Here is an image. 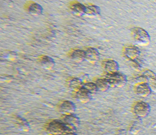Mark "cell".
<instances>
[{
	"instance_id": "21",
	"label": "cell",
	"mask_w": 156,
	"mask_h": 135,
	"mask_svg": "<svg viewBox=\"0 0 156 135\" xmlns=\"http://www.w3.org/2000/svg\"><path fill=\"white\" fill-rule=\"evenodd\" d=\"M82 88H83L84 90L88 92L89 93L91 94L92 95H93V94H95L96 93H97L99 91L96 85L95 84V83L94 82L84 83V84L82 87Z\"/></svg>"
},
{
	"instance_id": "23",
	"label": "cell",
	"mask_w": 156,
	"mask_h": 135,
	"mask_svg": "<svg viewBox=\"0 0 156 135\" xmlns=\"http://www.w3.org/2000/svg\"><path fill=\"white\" fill-rule=\"evenodd\" d=\"M48 135H56V134H48Z\"/></svg>"
},
{
	"instance_id": "5",
	"label": "cell",
	"mask_w": 156,
	"mask_h": 135,
	"mask_svg": "<svg viewBox=\"0 0 156 135\" xmlns=\"http://www.w3.org/2000/svg\"><path fill=\"white\" fill-rule=\"evenodd\" d=\"M122 54L124 58L129 62L139 61L140 56V49L136 46L127 45L124 47Z\"/></svg>"
},
{
	"instance_id": "20",
	"label": "cell",
	"mask_w": 156,
	"mask_h": 135,
	"mask_svg": "<svg viewBox=\"0 0 156 135\" xmlns=\"http://www.w3.org/2000/svg\"><path fill=\"white\" fill-rule=\"evenodd\" d=\"M86 15L92 16H98L101 14V9L99 7L94 5H86Z\"/></svg>"
},
{
	"instance_id": "15",
	"label": "cell",
	"mask_w": 156,
	"mask_h": 135,
	"mask_svg": "<svg viewBox=\"0 0 156 135\" xmlns=\"http://www.w3.org/2000/svg\"><path fill=\"white\" fill-rule=\"evenodd\" d=\"M86 60L90 62H95L99 61L100 58V53L98 49L94 47H87L84 50Z\"/></svg>"
},
{
	"instance_id": "4",
	"label": "cell",
	"mask_w": 156,
	"mask_h": 135,
	"mask_svg": "<svg viewBox=\"0 0 156 135\" xmlns=\"http://www.w3.org/2000/svg\"><path fill=\"white\" fill-rule=\"evenodd\" d=\"M150 105L144 101L135 102L132 106V112L137 118H144L147 117L151 113Z\"/></svg>"
},
{
	"instance_id": "6",
	"label": "cell",
	"mask_w": 156,
	"mask_h": 135,
	"mask_svg": "<svg viewBox=\"0 0 156 135\" xmlns=\"http://www.w3.org/2000/svg\"><path fill=\"white\" fill-rule=\"evenodd\" d=\"M56 110L62 115L74 114L76 110V106L71 101L61 100L56 105Z\"/></svg>"
},
{
	"instance_id": "12",
	"label": "cell",
	"mask_w": 156,
	"mask_h": 135,
	"mask_svg": "<svg viewBox=\"0 0 156 135\" xmlns=\"http://www.w3.org/2000/svg\"><path fill=\"white\" fill-rule=\"evenodd\" d=\"M60 119L64 123L76 129L80 126V119L74 113L69 115H62Z\"/></svg>"
},
{
	"instance_id": "8",
	"label": "cell",
	"mask_w": 156,
	"mask_h": 135,
	"mask_svg": "<svg viewBox=\"0 0 156 135\" xmlns=\"http://www.w3.org/2000/svg\"><path fill=\"white\" fill-rule=\"evenodd\" d=\"M101 65L105 73H114L119 72V64L113 59H105L102 62Z\"/></svg>"
},
{
	"instance_id": "18",
	"label": "cell",
	"mask_w": 156,
	"mask_h": 135,
	"mask_svg": "<svg viewBox=\"0 0 156 135\" xmlns=\"http://www.w3.org/2000/svg\"><path fill=\"white\" fill-rule=\"evenodd\" d=\"M38 62L44 69H51L55 67V62L51 57L48 56H41L38 58Z\"/></svg>"
},
{
	"instance_id": "1",
	"label": "cell",
	"mask_w": 156,
	"mask_h": 135,
	"mask_svg": "<svg viewBox=\"0 0 156 135\" xmlns=\"http://www.w3.org/2000/svg\"><path fill=\"white\" fill-rule=\"evenodd\" d=\"M43 130L48 134L56 135H64L71 132H77L76 128L68 125L61 119L48 121L44 124Z\"/></svg>"
},
{
	"instance_id": "13",
	"label": "cell",
	"mask_w": 156,
	"mask_h": 135,
	"mask_svg": "<svg viewBox=\"0 0 156 135\" xmlns=\"http://www.w3.org/2000/svg\"><path fill=\"white\" fill-rule=\"evenodd\" d=\"M83 84L84 82H83V80L77 77H71L67 78L66 81V87L73 92H76L80 90L82 88Z\"/></svg>"
},
{
	"instance_id": "2",
	"label": "cell",
	"mask_w": 156,
	"mask_h": 135,
	"mask_svg": "<svg viewBox=\"0 0 156 135\" xmlns=\"http://www.w3.org/2000/svg\"><path fill=\"white\" fill-rule=\"evenodd\" d=\"M131 35L134 42L140 46H147L151 43V36L144 29L140 27H134L131 29Z\"/></svg>"
},
{
	"instance_id": "14",
	"label": "cell",
	"mask_w": 156,
	"mask_h": 135,
	"mask_svg": "<svg viewBox=\"0 0 156 135\" xmlns=\"http://www.w3.org/2000/svg\"><path fill=\"white\" fill-rule=\"evenodd\" d=\"M25 9L30 14L34 16L40 15L43 12V8L40 5L32 2H29L27 3L25 5Z\"/></svg>"
},
{
	"instance_id": "10",
	"label": "cell",
	"mask_w": 156,
	"mask_h": 135,
	"mask_svg": "<svg viewBox=\"0 0 156 135\" xmlns=\"http://www.w3.org/2000/svg\"><path fill=\"white\" fill-rule=\"evenodd\" d=\"M146 78V83L151 87L152 92L156 93V74L150 69H146L141 72Z\"/></svg>"
},
{
	"instance_id": "7",
	"label": "cell",
	"mask_w": 156,
	"mask_h": 135,
	"mask_svg": "<svg viewBox=\"0 0 156 135\" xmlns=\"http://www.w3.org/2000/svg\"><path fill=\"white\" fill-rule=\"evenodd\" d=\"M134 92L139 97L146 98L152 93V90L147 83H140L134 86Z\"/></svg>"
},
{
	"instance_id": "19",
	"label": "cell",
	"mask_w": 156,
	"mask_h": 135,
	"mask_svg": "<svg viewBox=\"0 0 156 135\" xmlns=\"http://www.w3.org/2000/svg\"><path fill=\"white\" fill-rule=\"evenodd\" d=\"M94 82L96 85L98 90L100 92H106L111 87L108 81L104 78H97L94 80Z\"/></svg>"
},
{
	"instance_id": "3",
	"label": "cell",
	"mask_w": 156,
	"mask_h": 135,
	"mask_svg": "<svg viewBox=\"0 0 156 135\" xmlns=\"http://www.w3.org/2000/svg\"><path fill=\"white\" fill-rule=\"evenodd\" d=\"M101 77L108 81L111 87H122L127 82L126 76L119 72L114 73H105Z\"/></svg>"
},
{
	"instance_id": "9",
	"label": "cell",
	"mask_w": 156,
	"mask_h": 135,
	"mask_svg": "<svg viewBox=\"0 0 156 135\" xmlns=\"http://www.w3.org/2000/svg\"><path fill=\"white\" fill-rule=\"evenodd\" d=\"M73 97L76 101L81 103H87L92 99L91 94L82 88L79 90L73 92Z\"/></svg>"
},
{
	"instance_id": "17",
	"label": "cell",
	"mask_w": 156,
	"mask_h": 135,
	"mask_svg": "<svg viewBox=\"0 0 156 135\" xmlns=\"http://www.w3.org/2000/svg\"><path fill=\"white\" fill-rule=\"evenodd\" d=\"M69 8L74 14L81 16L86 15V7L85 5L78 2H72L69 5Z\"/></svg>"
},
{
	"instance_id": "22",
	"label": "cell",
	"mask_w": 156,
	"mask_h": 135,
	"mask_svg": "<svg viewBox=\"0 0 156 135\" xmlns=\"http://www.w3.org/2000/svg\"><path fill=\"white\" fill-rule=\"evenodd\" d=\"M64 135H77V132H71V133H66Z\"/></svg>"
},
{
	"instance_id": "16",
	"label": "cell",
	"mask_w": 156,
	"mask_h": 135,
	"mask_svg": "<svg viewBox=\"0 0 156 135\" xmlns=\"http://www.w3.org/2000/svg\"><path fill=\"white\" fill-rule=\"evenodd\" d=\"M68 56L71 59L77 62H81L86 60L84 50L80 49H74L71 50L68 53Z\"/></svg>"
},
{
	"instance_id": "11",
	"label": "cell",
	"mask_w": 156,
	"mask_h": 135,
	"mask_svg": "<svg viewBox=\"0 0 156 135\" xmlns=\"http://www.w3.org/2000/svg\"><path fill=\"white\" fill-rule=\"evenodd\" d=\"M14 125L16 129L20 131L28 132L30 130V126L28 121L20 115L13 116Z\"/></svg>"
}]
</instances>
